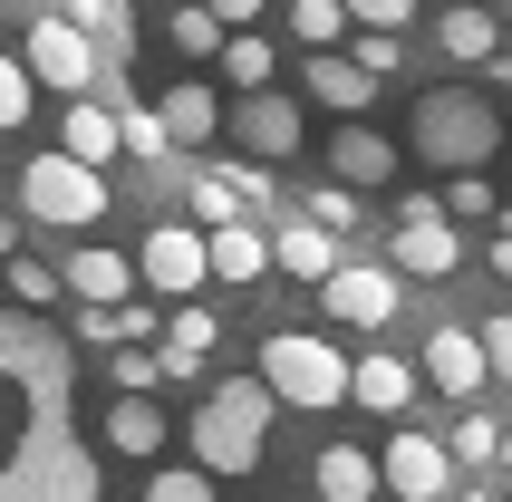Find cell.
<instances>
[{"mask_svg": "<svg viewBox=\"0 0 512 502\" xmlns=\"http://www.w3.org/2000/svg\"><path fill=\"white\" fill-rule=\"evenodd\" d=\"M10 387H20V445L0 454V502H97V454H87L78 416H68V396H78V358H68V338L49 319H29L10 367H0Z\"/></svg>", "mask_w": 512, "mask_h": 502, "instance_id": "6da1fadb", "label": "cell"}, {"mask_svg": "<svg viewBox=\"0 0 512 502\" xmlns=\"http://www.w3.org/2000/svg\"><path fill=\"white\" fill-rule=\"evenodd\" d=\"M194 474L223 483V474H252L261 454H271V396H261V377H223V387H203L194 406Z\"/></svg>", "mask_w": 512, "mask_h": 502, "instance_id": "7a4b0ae2", "label": "cell"}, {"mask_svg": "<svg viewBox=\"0 0 512 502\" xmlns=\"http://www.w3.org/2000/svg\"><path fill=\"white\" fill-rule=\"evenodd\" d=\"M406 145H416L435 174H484L493 155H503V116H493L484 87H426V97H416Z\"/></svg>", "mask_w": 512, "mask_h": 502, "instance_id": "3957f363", "label": "cell"}, {"mask_svg": "<svg viewBox=\"0 0 512 502\" xmlns=\"http://www.w3.org/2000/svg\"><path fill=\"white\" fill-rule=\"evenodd\" d=\"M252 377H261V396H271V406H310V416L348 406V358H339L319 329H271Z\"/></svg>", "mask_w": 512, "mask_h": 502, "instance_id": "277c9868", "label": "cell"}, {"mask_svg": "<svg viewBox=\"0 0 512 502\" xmlns=\"http://www.w3.org/2000/svg\"><path fill=\"white\" fill-rule=\"evenodd\" d=\"M20 213L29 223H58V232H87L97 213H107V174H87V165H68V155H29L20 165Z\"/></svg>", "mask_w": 512, "mask_h": 502, "instance_id": "5b68a950", "label": "cell"}, {"mask_svg": "<svg viewBox=\"0 0 512 502\" xmlns=\"http://www.w3.org/2000/svg\"><path fill=\"white\" fill-rule=\"evenodd\" d=\"M223 136H242V165H290L300 155V136H310V107L300 97H281V87H261V97H232L223 107Z\"/></svg>", "mask_w": 512, "mask_h": 502, "instance_id": "8992f818", "label": "cell"}, {"mask_svg": "<svg viewBox=\"0 0 512 502\" xmlns=\"http://www.w3.org/2000/svg\"><path fill=\"white\" fill-rule=\"evenodd\" d=\"M20 68H29V87H58V97H97V68H107V58L87 49V39L58 20V10H39V20L20 29Z\"/></svg>", "mask_w": 512, "mask_h": 502, "instance_id": "52a82bcc", "label": "cell"}, {"mask_svg": "<svg viewBox=\"0 0 512 502\" xmlns=\"http://www.w3.org/2000/svg\"><path fill=\"white\" fill-rule=\"evenodd\" d=\"M126 261H136V290H155V300H174V309L203 300V232L194 223H155Z\"/></svg>", "mask_w": 512, "mask_h": 502, "instance_id": "ba28073f", "label": "cell"}, {"mask_svg": "<svg viewBox=\"0 0 512 502\" xmlns=\"http://www.w3.org/2000/svg\"><path fill=\"white\" fill-rule=\"evenodd\" d=\"M406 300V280L387 261H339V271L319 280V319H339V329H387Z\"/></svg>", "mask_w": 512, "mask_h": 502, "instance_id": "9c48e42d", "label": "cell"}, {"mask_svg": "<svg viewBox=\"0 0 512 502\" xmlns=\"http://www.w3.org/2000/svg\"><path fill=\"white\" fill-rule=\"evenodd\" d=\"M377 493L397 502H445L455 493V464H445V435H387V454H377Z\"/></svg>", "mask_w": 512, "mask_h": 502, "instance_id": "30bf717a", "label": "cell"}, {"mask_svg": "<svg viewBox=\"0 0 512 502\" xmlns=\"http://www.w3.org/2000/svg\"><path fill=\"white\" fill-rule=\"evenodd\" d=\"M300 107H329V116L358 126V116L377 107V78H368L348 49H319V58H300Z\"/></svg>", "mask_w": 512, "mask_h": 502, "instance_id": "8fae6325", "label": "cell"}, {"mask_svg": "<svg viewBox=\"0 0 512 502\" xmlns=\"http://www.w3.org/2000/svg\"><path fill=\"white\" fill-rule=\"evenodd\" d=\"M416 387L474 406V396H484V348H474V329H426V348H416Z\"/></svg>", "mask_w": 512, "mask_h": 502, "instance_id": "7c38bea8", "label": "cell"}, {"mask_svg": "<svg viewBox=\"0 0 512 502\" xmlns=\"http://www.w3.org/2000/svg\"><path fill=\"white\" fill-rule=\"evenodd\" d=\"M387 271H397V280H455V271H464V232L445 223V213H426V223H397V242H387Z\"/></svg>", "mask_w": 512, "mask_h": 502, "instance_id": "4fadbf2b", "label": "cell"}, {"mask_svg": "<svg viewBox=\"0 0 512 502\" xmlns=\"http://www.w3.org/2000/svg\"><path fill=\"white\" fill-rule=\"evenodd\" d=\"M329 184H339V194L397 184V145L377 136V126H329Z\"/></svg>", "mask_w": 512, "mask_h": 502, "instance_id": "5bb4252c", "label": "cell"}, {"mask_svg": "<svg viewBox=\"0 0 512 502\" xmlns=\"http://www.w3.org/2000/svg\"><path fill=\"white\" fill-rule=\"evenodd\" d=\"M58 155H68V165H87V174H107L116 155H126L107 97H68V116H58Z\"/></svg>", "mask_w": 512, "mask_h": 502, "instance_id": "9a60e30c", "label": "cell"}, {"mask_svg": "<svg viewBox=\"0 0 512 502\" xmlns=\"http://www.w3.org/2000/svg\"><path fill=\"white\" fill-rule=\"evenodd\" d=\"M58 290H68L78 309H126V300H145V290H136V261H126V251H97V242L58 271Z\"/></svg>", "mask_w": 512, "mask_h": 502, "instance_id": "2e32d148", "label": "cell"}, {"mask_svg": "<svg viewBox=\"0 0 512 502\" xmlns=\"http://www.w3.org/2000/svg\"><path fill=\"white\" fill-rule=\"evenodd\" d=\"M213 338H223V329H213V309H203V300H184V309H174V319H165V338H155V367H165V387H194V377H203V358H213Z\"/></svg>", "mask_w": 512, "mask_h": 502, "instance_id": "e0dca14e", "label": "cell"}, {"mask_svg": "<svg viewBox=\"0 0 512 502\" xmlns=\"http://www.w3.org/2000/svg\"><path fill=\"white\" fill-rule=\"evenodd\" d=\"M348 406L406 416V406H416V358H348Z\"/></svg>", "mask_w": 512, "mask_h": 502, "instance_id": "ac0fdd59", "label": "cell"}, {"mask_svg": "<svg viewBox=\"0 0 512 502\" xmlns=\"http://www.w3.org/2000/svg\"><path fill=\"white\" fill-rule=\"evenodd\" d=\"M155 126H165V145H213V136H223V87H203V78L165 87Z\"/></svg>", "mask_w": 512, "mask_h": 502, "instance_id": "d6986e66", "label": "cell"}, {"mask_svg": "<svg viewBox=\"0 0 512 502\" xmlns=\"http://www.w3.org/2000/svg\"><path fill=\"white\" fill-rule=\"evenodd\" d=\"M58 20L78 29L97 58H136V10L126 0H58Z\"/></svg>", "mask_w": 512, "mask_h": 502, "instance_id": "ffe728a7", "label": "cell"}, {"mask_svg": "<svg viewBox=\"0 0 512 502\" xmlns=\"http://www.w3.org/2000/svg\"><path fill=\"white\" fill-rule=\"evenodd\" d=\"M107 454L155 464V454H165V406H155V396H116L107 406Z\"/></svg>", "mask_w": 512, "mask_h": 502, "instance_id": "44dd1931", "label": "cell"}, {"mask_svg": "<svg viewBox=\"0 0 512 502\" xmlns=\"http://www.w3.org/2000/svg\"><path fill=\"white\" fill-rule=\"evenodd\" d=\"M261 271H271V242H261L252 223H232V232H203V280H242V290H252Z\"/></svg>", "mask_w": 512, "mask_h": 502, "instance_id": "7402d4cb", "label": "cell"}, {"mask_svg": "<svg viewBox=\"0 0 512 502\" xmlns=\"http://www.w3.org/2000/svg\"><path fill=\"white\" fill-rule=\"evenodd\" d=\"M339 261H348V251L329 242V232H310V223H281V232H271V271L310 280V290H319V280H329V271H339Z\"/></svg>", "mask_w": 512, "mask_h": 502, "instance_id": "603a6c76", "label": "cell"}, {"mask_svg": "<svg viewBox=\"0 0 512 502\" xmlns=\"http://www.w3.org/2000/svg\"><path fill=\"white\" fill-rule=\"evenodd\" d=\"M310 483H319V502H377V454H358V445H319Z\"/></svg>", "mask_w": 512, "mask_h": 502, "instance_id": "cb8c5ba5", "label": "cell"}, {"mask_svg": "<svg viewBox=\"0 0 512 502\" xmlns=\"http://www.w3.org/2000/svg\"><path fill=\"white\" fill-rule=\"evenodd\" d=\"M435 49L455 58V68H484V58L503 49V20H493V10H445V20H435Z\"/></svg>", "mask_w": 512, "mask_h": 502, "instance_id": "d4e9b609", "label": "cell"}, {"mask_svg": "<svg viewBox=\"0 0 512 502\" xmlns=\"http://www.w3.org/2000/svg\"><path fill=\"white\" fill-rule=\"evenodd\" d=\"M213 68H223V78H232V97H261V87H271V68H281V49H271L261 29H232Z\"/></svg>", "mask_w": 512, "mask_h": 502, "instance_id": "484cf974", "label": "cell"}, {"mask_svg": "<svg viewBox=\"0 0 512 502\" xmlns=\"http://www.w3.org/2000/svg\"><path fill=\"white\" fill-rule=\"evenodd\" d=\"M503 435H512L503 416L464 406V416H455V435H445V464H474V474H484V464H503Z\"/></svg>", "mask_w": 512, "mask_h": 502, "instance_id": "4316f807", "label": "cell"}, {"mask_svg": "<svg viewBox=\"0 0 512 502\" xmlns=\"http://www.w3.org/2000/svg\"><path fill=\"white\" fill-rule=\"evenodd\" d=\"M10 300H20V319H49L68 290H58V271L49 261H29V251H10Z\"/></svg>", "mask_w": 512, "mask_h": 502, "instance_id": "83f0119b", "label": "cell"}, {"mask_svg": "<svg viewBox=\"0 0 512 502\" xmlns=\"http://www.w3.org/2000/svg\"><path fill=\"white\" fill-rule=\"evenodd\" d=\"M290 39H300V49H339V39H348V10H339V0H290Z\"/></svg>", "mask_w": 512, "mask_h": 502, "instance_id": "f1b7e54d", "label": "cell"}, {"mask_svg": "<svg viewBox=\"0 0 512 502\" xmlns=\"http://www.w3.org/2000/svg\"><path fill=\"white\" fill-rule=\"evenodd\" d=\"M242 223V194H232V174L213 165V174H194V232H232Z\"/></svg>", "mask_w": 512, "mask_h": 502, "instance_id": "f546056e", "label": "cell"}, {"mask_svg": "<svg viewBox=\"0 0 512 502\" xmlns=\"http://www.w3.org/2000/svg\"><path fill=\"white\" fill-rule=\"evenodd\" d=\"M435 213H445V223H484V213H503V194H493L484 174H445V194H435Z\"/></svg>", "mask_w": 512, "mask_h": 502, "instance_id": "4dcf8cb0", "label": "cell"}, {"mask_svg": "<svg viewBox=\"0 0 512 502\" xmlns=\"http://www.w3.org/2000/svg\"><path fill=\"white\" fill-rule=\"evenodd\" d=\"M300 223H310V232H329V242H348V232H358V194H339V184H319V194L300 203Z\"/></svg>", "mask_w": 512, "mask_h": 502, "instance_id": "1f68e13d", "label": "cell"}, {"mask_svg": "<svg viewBox=\"0 0 512 502\" xmlns=\"http://www.w3.org/2000/svg\"><path fill=\"white\" fill-rule=\"evenodd\" d=\"M29 97H39V87H29L20 49H0V136H20V126H29Z\"/></svg>", "mask_w": 512, "mask_h": 502, "instance_id": "d6a6232c", "label": "cell"}, {"mask_svg": "<svg viewBox=\"0 0 512 502\" xmlns=\"http://www.w3.org/2000/svg\"><path fill=\"white\" fill-rule=\"evenodd\" d=\"M107 377H116V396H155V387H165V367H155V338H145V348H116Z\"/></svg>", "mask_w": 512, "mask_h": 502, "instance_id": "836d02e7", "label": "cell"}, {"mask_svg": "<svg viewBox=\"0 0 512 502\" xmlns=\"http://www.w3.org/2000/svg\"><path fill=\"white\" fill-rule=\"evenodd\" d=\"M165 39L184 58H223V29H213V10H165Z\"/></svg>", "mask_w": 512, "mask_h": 502, "instance_id": "e575fe53", "label": "cell"}, {"mask_svg": "<svg viewBox=\"0 0 512 502\" xmlns=\"http://www.w3.org/2000/svg\"><path fill=\"white\" fill-rule=\"evenodd\" d=\"M348 29H377V39H406V20H416V0H339Z\"/></svg>", "mask_w": 512, "mask_h": 502, "instance_id": "d590c367", "label": "cell"}, {"mask_svg": "<svg viewBox=\"0 0 512 502\" xmlns=\"http://www.w3.org/2000/svg\"><path fill=\"white\" fill-rule=\"evenodd\" d=\"M145 502H213V483H203L194 464H155V483H145Z\"/></svg>", "mask_w": 512, "mask_h": 502, "instance_id": "8d00e7d4", "label": "cell"}, {"mask_svg": "<svg viewBox=\"0 0 512 502\" xmlns=\"http://www.w3.org/2000/svg\"><path fill=\"white\" fill-rule=\"evenodd\" d=\"M348 58H358V68H368L377 87H387V78L406 68V49H397V39H377V29H358V39H348Z\"/></svg>", "mask_w": 512, "mask_h": 502, "instance_id": "74e56055", "label": "cell"}, {"mask_svg": "<svg viewBox=\"0 0 512 502\" xmlns=\"http://www.w3.org/2000/svg\"><path fill=\"white\" fill-rule=\"evenodd\" d=\"M474 348H484V377H512V309L474 329Z\"/></svg>", "mask_w": 512, "mask_h": 502, "instance_id": "f35d334b", "label": "cell"}, {"mask_svg": "<svg viewBox=\"0 0 512 502\" xmlns=\"http://www.w3.org/2000/svg\"><path fill=\"white\" fill-rule=\"evenodd\" d=\"M203 10H213V29L232 39V29H261V10H271V0H203Z\"/></svg>", "mask_w": 512, "mask_h": 502, "instance_id": "ab89813d", "label": "cell"}, {"mask_svg": "<svg viewBox=\"0 0 512 502\" xmlns=\"http://www.w3.org/2000/svg\"><path fill=\"white\" fill-rule=\"evenodd\" d=\"M484 78H493V87H512V29H503V49L484 58Z\"/></svg>", "mask_w": 512, "mask_h": 502, "instance_id": "60d3db41", "label": "cell"}, {"mask_svg": "<svg viewBox=\"0 0 512 502\" xmlns=\"http://www.w3.org/2000/svg\"><path fill=\"white\" fill-rule=\"evenodd\" d=\"M20 329H29L20 309H0V367H10V348H20Z\"/></svg>", "mask_w": 512, "mask_h": 502, "instance_id": "b9f144b4", "label": "cell"}, {"mask_svg": "<svg viewBox=\"0 0 512 502\" xmlns=\"http://www.w3.org/2000/svg\"><path fill=\"white\" fill-rule=\"evenodd\" d=\"M10 251H20V213H10V203H0V261H10Z\"/></svg>", "mask_w": 512, "mask_h": 502, "instance_id": "7bdbcfd3", "label": "cell"}, {"mask_svg": "<svg viewBox=\"0 0 512 502\" xmlns=\"http://www.w3.org/2000/svg\"><path fill=\"white\" fill-rule=\"evenodd\" d=\"M484 261H493V280H512V242H503V232H493V251H484Z\"/></svg>", "mask_w": 512, "mask_h": 502, "instance_id": "ee69618b", "label": "cell"}, {"mask_svg": "<svg viewBox=\"0 0 512 502\" xmlns=\"http://www.w3.org/2000/svg\"><path fill=\"white\" fill-rule=\"evenodd\" d=\"M455 502H512V493H493V483H474V493H455Z\"/></svg>", "mask_w": 512, "mask_h": 502, "instance_id": "f6af8a7d", "label": "cell"}, {"mask_svg": "<svg viewBox=\"0 0 512 502\" xmlns=\"http://www.w3.org/2000/svg\"><path fill=\"white\" fill-rule=\"evenodd\" d=\"M503 242H512V203H503Z\"/></svg>", "mask_w": 512, "mask_h": 502, "instance_id": "bcb514c9", "label": "cell"}, {"mask_svg": "<svg viewBox=\"0 0 512 502\" xmlns=\"http://www.w3.org/2000/svg\"><path fill=\"white\" fill-rule=\"evenodd\" d=\"M503 464H512V435H503Z\"/></svg>", "mask_w": 512, "mask_h": 502, "instance_id": "7dc6e473", "label": "cell"}, {"mask_svg": "<svg viewBox=\"0 0 512 502\" xmlns=\"http://www.w3.org/2000/svg\"><path fill=\"white\" fill-rule=\"evenodd\" d=\"M503 29H512V0H503Z\"/></svg>", "mask_w": 512, "mask_h": 502, "instance_id": "c3c4849f", "label": "cell"}]
</instances>
